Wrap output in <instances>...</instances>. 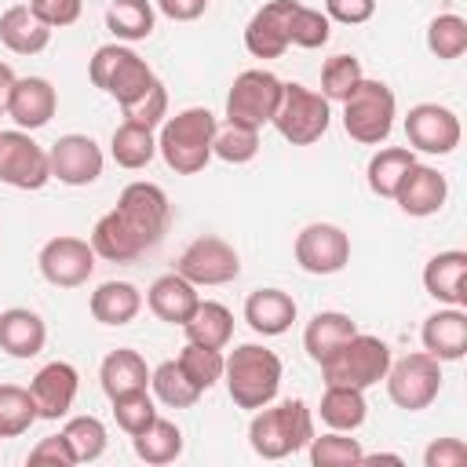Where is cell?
Segmentation results:
<instances>
[{
  "label": "cell",
  "mask_w": 467,
  "mask_h": 467,
  "mask_svg": "<svg viewBox=\"0 0 467 467\" xmlns=\"http://www.w3.org/2000/svg\"><path fill=\"white\" fill-rule=\"evenodd\" d=\"M314 438V412L303 398H285L255 409L248 423V445L263 460H285L299 449H306Z\"/></svg>",
  "instance_id": "cell-1"
},
{
  "label": "cell",
  "mask_w": 467,
  "mask_h": 467,
  "mask_svg": "<svg viewBox=\"0 0 467 467\" xmlns=\"http://www.w3.org/2000/svg\"><path fill=\"white\" fill-rule=\"evenodd\" d=\"M215 113L204 106L179 109L175 117H164L157 131V153L175 175H197L212 161V139H215Z\"/></svg>",
  "instance_id": "cell-2"
},
{
  "label": "cell",
  "mask_w": 467,
  "mask_h": 467,
  "mask_svg": "<svg viewBox=\"0 0 467 467\" xmlns=\"http://www.w3.org/2000/svg\"><path fill=\"white\" fill-rule=\"evenodd\" d=\"M281 358L263 347V343H241L226 354L223 365V379H226V394L237 409H263L277 398L281 390Z\"/></svg>",
  "instance_id": "cell-3"
},
{
  "label": "cell",
  "mask_w": 467,
  "mask_h": 467,
  "mask_svg": "<svg viewBox=\"0 0 467 467\" xmlns=\"http://www.w3.org/2000/svg\"><path fill=\"white\" fill-rule=\"evenodd\" d=\"M88 77H91V84L99 91H106L109 99H117V106L135 102L157 80V73L150 69V62L135 47H128L120 40L95 47V55L88 58Z\"/></svg>",
  "instance_id": "cell-4"
},
{
  "label": "cell",
  "mask_w": 467,
  "mask_h": 467,
  "mask_svg": "<svg viewBox=\"0 0 467 467\" xmlns=\"http://www.w3.org/2000/svg\"><path fill=\"white\" fill-rule=\"evenodd\" d=\"M343 131L361 142V146H379L387 142V135L394 131V117H398V95L390 91V84L365 77L343 102Z\"/></svg>",
  "instance_id": "cell-5"
},
{
  "label": "cell",
  "mask_w": 467,
  "mask_h": 467,
  "mask_svg": "<svg viewBox=\"0 0 467 467\" xmlns=\"http://www.w3.org/2000/svg\"><path fill=\"white\" fill-rule=\"evenodd\" d=\"M270 124L277 128V135L285 142L314 146L332 124V102L321 91H314V88H306L299 80H288L281 88V102H277V113H274Z\"/></svg>",
  "instance_id": "cell-6"
},
{
  "label": "cell",
  "mask_w": 467,
  "mask_h": 467,
  "mask_svg": "<svg viewBox=\"0 0 467 467\" xmlns=\"http://www.w3.org/2000/svg\"><path fill=\"white\" fill-rule=\"evenodd\" d=\"M390 347L379 339V336H368V332H354L321 368V379L325 383H343V387H358V390H368L376 387L387 368H390Z\"/></svg>",
  "instance_id": "cell-7"
},
{
  "label": "cell",
  "mask_w": 467,
  "mask_h": 467,
  "mask_svg": "<svg viewBox=\"0 0 467 467\" xmlns=\"http://www.w3.org/2000/svg\"><path fill=\"white\" fill-rule=\"evenodd\" d=\"M281 88H285V80H277L270 69L237 73L230 91H226V120L259 131L263 124L274 120L277 102H281Z\"/></svg>",
  "instance_id": "cell-8"
},
{
  "label": "cell",
  "mask_w": 467,
  "mask_h": 467,
  "mask_svg": "<svg viewBox=\"0 0 467 467\" xmlns=\"http://www.w3.org/2000/svg\"><path fill=\"white\" fill-rule=\"evenodd\" d=\"M383 383H387V394H390V401H394L398 409L420 412V409H427V405L438 398V390H441V361L431 358L427 350L405 354V358L390 361Z\"/></svg>",
  "instance_id": "cell-9"
},
{
  "label": "cell",
  "mask_w": 467,
  "mask_h": 467,
  "mask_svg": "<svg viewBox=\"0 0 467 467\" xmlns=\"http://www.w3.org/2000/svg\"><path fill=\"white\" fill-rule=\"evenodd\" d=\"M175 270L186 281H193L197 288H215V285H230L241 274V255L226 237L204 234V237H193L182 248Z\"/></svg>",
  "instance_id": "cell-10"
},
{
  "label": "cell",
  "mask_w": 467,
  "mask_h": 467,
  "mask_svg": "<svg viewBox=\"0 0 467 467\" xmlns=\"http://www.w3.org/2000/svg\"><path fill=\"white\" fill-rule=\"evenodd\" d=\"M117 212L146 248H157L171 226V201L157 182H128L117 197Z\"/></svg>",
  "instance_id": "cell-11"
},
{
  "label": "cell",
  "mask_w": 467,
  "mask_h": 467,
  "mask_svg": "<svg viewBox=\"0 0 467 467\" xmlns=\"http://www.w3.org/2000/svg\"><path fill=\"white\" fill-rule=\"evenodd\" d=\"M292 252H296L299 270H306L314 277H328L350 263V234L336 223H306L296 234Z\"/></svg>",
  "instance_id": "cell-12"
},
{
  "label": "cell",
  "mask_w": 467,
  "mask_h": 467,
  "mask_svg": "<svg viewBox=\"0 0 467 467\" xmlns=\"http://www.w3.org/2000/svg\"><path fill=\"white\" fill-rule=\"evenodd\" d=\"M405 139H409V150H412V153L445 157V153H452V150L460 146L463 128H460V117H456L449 106L416 102V106L405 113Z\"/></svg>",
  "instance_id": "cell-13"
},
{
  "label": "cell",
  "mask_w": 467,
  "mask_h": 467,
  "mask_svg": "<svg viewBox=\"0 0 467 467\" xmlns=\"http://www.w3.org/2000/svg\"><path fill=\"white\" fill-rule=\"evenodd\" d=\"M51 179L47 150L22 128L0 131V182L15 190H40Z\"/></svg>",
  "instance_id": "cell-14"
},
{
  "label": "cell",
  "mask_w": 467,
  "mask_h": 467,
  "mask_svg": "<svg viewBox=\"0 0 467 467\" xmlns=\"http://www.w3.org/2000/svg\"><path fill=\"white\" fill-rule=\"evenodd\" d=\"M95 259L99 255H95L91 241L73 237V234H58V237L44 241V248L36 255V266H40L47 285H55V288H80L95 274Z\"/></svg>",
  "instance_id": "cell-15"
},
{
  "label": "cell",
  "mask_w": 467,
  "mask_h": 467,
  "mask_svg": "<svg viewBox=\"0 0 467 467\" xmlns=\"http://www.w3.org/2000/svg\"><path fill=\"white\" fill-rule=\"evenodd\" d=\"M47 164H51V179H58L66 186H91L102 175L106 157H102V146L91 135L69 131V135H58L51 142Z\"/></svg>",
  "instance_id": "cell-16"
},
{
  "label": "cell",
  "mask_w": 467,
  "mask_h": 467,
  "mask_svg": "<svg viewBox=\"0 0 467 467\" xmlns=\"http://www.w3.org/2000/svg\"><path fill=\"white\" fill-rule=\"evenodd\" d=\"M299 0H270L263 4L248 26H244V47L252 58H281L292 40H288V22H292V11H296Z\"/></svg>",
  "instance_id": "cell-17"
},
{
  "label": "cell",
  "mask_w": 467,
  "mask_h": 467,
  "mask_svg": "<svg viewBox=\"0 0 467 467\" xmlns=\"http://www.w3.org/2000/svg\"><path fill=\"white\" fill-rule=\"evenodd\" d=\"M77 390H80V372L69 361H47L29 379V394L36 401V416L40 420H62V416H69V409L77 401Z\"/></svg>",
  "instance_id": "cell-18"
},
{
  "label": "cell",
  "mask_w": 467,
  "mask_h": 467,
  "mask_svg": "<svg viewBox=\"0 0 467 467\" xmlns=\"http://www.w3.org/2000/svg\"><path fill=\"white\" fill-rule=\"evenodd\" d=\"M58 109V91L47 77H18L7 102H4V117H11L22 131H36L44 128Z\"/></svg>",
  "instance_id": "cell-19"
},
{
  "label": "cell",
  "mask_w": 467,
  "mask_h": 467,
  "mask_svg": "<svg viewBox=\"0 0 467 467\" xmlns=\"http://www.w3.org/2000/svg\"><path fill=\"white\" fill-rule=\"evenodd\" d=\"M445 197H449V179H445L438 168L416 161V164L405 171V179H401V186L394 190L390 201H398V208H401L405 215L427 219V215H438V212H441Z\"/></svg>",
  "instance_id": "cell-20"
},
{
  "label": "cell",
  "mask_w": 467,
  "mask_h": 467,
  "mask_svg": "<svg viewBox=\"0 0 467 467\" xmlns=\"http://www.w3.org/2000/svg\"><path fill=\"white\" fill-rule=\"evenodd\" d=\"M423 288L445 306H467V252L449 248L431 255L423 266Z\"/></svg>",
  "instance_id": "cell-21"
},
{
  "label": "cell",
  "mask_w": 467,
  "mask_h": 467,
  "mask_svg": "<svg viewBox=\"0 0 467 467\" xmlns=\"http://www.w3.org/2000/svg\"><path fill=\"white\" fill-rule=\"evenodd\" d=\"M420 343L438 361H460L467 354V314H463V306L434 310L420 328Z\"/></svg>",
  "instance_id": "cell-22"
},
{
  "label": "cell",
  "mask_w": 467,
  "mask_h": 467,
  "mask_svg": "<svg viewBox=\"0 0 467 467\" xmlns=\"http://www.w3.org/2000/svg\"><path fill=\"white\" fill-rule=\"evenodd\" d=\"M197 303H201L197 285L186 281L179 270L161 274V277L146 288V306L153 310V317H161V321H168V325H179V328L190 321V314L197 310Z\"/></svg>",
  "instance_id": "cell-23"
},
{
  "label": "cell",
  "mask_w": 467,
  "mask_h": 467,
  "mask_svg": "<svg viewBox=\"0 0 467 467\" xmlns=\"http://www.w3.org/2000/svg\"><path fill=\"white\" fill-rule=\"evenodd\" d=\"M296 314H299L296 299L281 288H255L244 299V321L259 336H285L292 328Z\"/></svg>",
  "instance_id": "cell-24"
},
{
  "label": "cell",
  "mask_w": 467,
  "mask_h": 467,
  "mask_svg": "<svg viewBox=\"0 0 467 467\" xmlns=\"http://www.w3.org/2000/svg\"><path fill=\"white\" fill-rule=\"evenodd\" d=\"M47 343V325L29 306H7L0 314V350L11 358H36Z\"/></svg>",
  "instance_id": "cell-25"
},
{
  "label": "cell",
  "mask_w": 467,
  "mask_h": 467,
  "mask_svg": "<svg viewBox=\"0 0 467 467\" xmlns=\"http://www.w3.org/2000/svg\"><path fill=\"white\" fill-rule=\"evenodd\" d=\"M91 248L99 259L106 263H135L139 255H146L150 248L142 244V237L120 219L117 208H109L106 215H99V223L91 226Z\"/></svg>",
  "instance_id": "cell-26"
},
{
  "label": "cell",
  "mask_w": 467,
  "mask_h": 467,
  "mask_svg": "<svg viewBox=\"0 0 467 467\" xmlns=\"http://www.w3.org/2000/svg\"><path fill=\"white\" fill-rule=\"evenodd\" d=\"M0 44L15 55H40L51 44V26L40 22L29 4H11L0 15Z\"/></svg>",
  "instance_id": "cell-27"
},
{
  "label": "cell",
  "mask_w": 467,
  "mask_h": 467,
  "mask_svg": "<svg viewBox=\"0 0 467 467\" xmlns=\"http://www.w3.org/2000/svg\"><path fill=\"white\" fill-rule=\"evenodd\" d=\"M88 310L99 325H109V328H120V325H131L142 310V292L131 285V281H102L91 299H88Z\"/></svg>",
  "instance_id": "cell-28"
},
{
  "label": "cell",
  "mask_w": 467,
  "mask_h": 467,
  "mask_svg": "<svg viewBox=\"0 0 467 467\" xmlns=\"http://www.w3.org/2000/svg\"><path fill=\"white\" fill-rule=\"evenodd\" d=\"M354 332H358V325L350 321V314H343V310H317L306 321V328H303V350L310 354L314 365H325Z\"/></svg>",
  "instance_id": "cell-29"
},
{
  "label": "cell",
  "mask_w": 467,
  "mask_h": 467,
  "mask_svg": "<svg viewBox=\"0 0 467 467\" xmlns=\"http://www.w3.org/2000/svg\"><path fill=\"white\" fill-rule=\"evenodd\" d=\"M99 383H102L106 398H117V394H128V390H142V387H150V365H146V358L139 350L117 347V350H109L102 358Z\"/></svg>",
  "instance_id": "cell-30"
},
{
  "label": "cell",
  "mask_w": 467,
  "mask_h": 467,
  "mask_svg": "<svg viewBox=\"0 0 467 467\" xmlns=\"http://www.w3.org/2000/svg\"><path fill=\"white\" fill-rule=\"evenodd\" d=\"M317 416H321V423H325L328 431H347V434H354V431L365 423V416H368L365 390L343 387V383H325Z\"/></svg>",
  "instance_id": "cell-31"
},
{
  "label": "cell",
  "mask_w": 467,
  "mask_h": 467,
  "mask_svg": "<svg viewBox=\"0 0 467 467\" xmlns=\"http://www.w3.org/2000/svg\"><path fill=\"white\" fill-rule=\"evenodd\" d=\"M157 26V7L153 0H113L106 7V29L113 33V40L120 44H135L146 40Z\"/></svg>",
  "instance_id": "cell-32"
},
{
  "label": "cell",
  "mask_w": 467,
  "mask_h": 467,
  "mask_svg": "<svg viewBox=\"0 0 467 467\" xmlns=\"http://www.w3.org/2000/svg\"><path fill=\"white\" fill-rule=\"evenodd\" d=\"M109 157L128 171L146 168L157 157V131L142 128V124H131V120H120L113 128V139H109Z\"/></svg>",
  "instance_id": "cell-33"
},
{
  "label": "cell",
  "mask_w": 467,
  "mask_h": 467,
  "mask_svg": "<svg viewBox=\"0 0 467 467\" xmlns=\"http://www.w3.org/2000/svg\"><path fill=\"white\" fill-rule=\"evenodd\" d=\"M182 332H186L190 343L226 350V343L234 336V314H230V306H223L215 299H201L197 310L190 314V321L182 325Z\"/></svg>",
  "instance_id": "cell-34"
},
{
  "label": "cell",
  "mask_w": 467,
  "mask_h": 467,
  "mask_svg": "<svg viewBox=\"0 0 467 467\" xmlns=\"http://www.w3.org/2000/svg\"><path fill=\"white\" fill-rule=\"evenodd\" d=\"M131 449H135V456H139L142 463H150V467L175 463V460L182 456V431H179V423L157 416L142 434L131 438Z\"/></svg>",
  "instance_id": "cell-35"
},
{
  "label": "cell",
  "mask_w": 467,
  "mask_h": 467,
  "mask_svg": "<svg viewBox=\"0 0 467 467\" xmlns=\"http://www.w3.org/2000/svg\"><path fill=\"white\" fill-rule=\"evenodd\" d=\"M416 164V153L409 146H383L368 157V168H365V182L376 197H394V190L401 186L405 171Z\"/></svg>",
  "instance_id": "cell-36"
},
{
  "label": "cell",
  "mask_w": 467,
  "mask_h": 467,
  "mask_svg": "<svg viewBox=\"0 0 467 467\" xmlns=\"http://www.w3.org/2000/svg\"><path fill=\"white\" fill-rule=\"evenodd\" d=\"M150 390L168 409H190L201 398V390L186 379V372L179 368V361H161L157 368H150Z\"/></svg>",
  "instance_id": "cell-37"
},
{
  "label": "cell",
  "mask_w": 467,
  "mask_h": 467,
  "mask_svg": "<svg viewBox=\"0 0 467 467\" xmlns=\"http://www.w3.org/2000/svg\"><path fill=\"white\" fill-rule=\"evenodd\" d=\"M36 401L29 387L0 383V438H18L36 423Z\"/></svg>",
  "instance_id": "cell-38"
},
{
  "label": "cell",
  "mask_w": 467,
  "mask_h": 467,
  "mask_svg": "<svg viewBox=\"0 0 467 467\" xmlns=\"http://www.w3.org/2000/svg\"><path fill=\"white\" fill-rule=\"evenodd\" d=\"M175 361H179V368L186 372V379L204 394V390H212V387L223 379L226 354H223L219 347H201V343H190V339H186V347H182V354H179Z\"/></svg>",
  "instance_id": "cell-39"
},
{
  "label": "cell",
  "mask_w": 467,
  "mask_h": 467,
  "mask_svg": "<svg viewBox=\"0 0 467 467\" xmlns=\"http://www.w3.org/2000/svg\"><path fill=\"white\" fill-rule=\"evenodd\" d=\"M310 463L314 467H358L365 449L358 438H350L347 431H325L310 438Z\"/></svg>",
  "instance_id": "cell-40"
},
{
  "label": "cell",
  "mask_w": 467,
  "mask_h": 467,
  "mask_svg": "<svg viewBox=\"0 0 467 467\" xmlns=\"http://www.w3.org/2000/svg\"><path fill=\"white\" fill-rule=\"evenodd\" d=\"M62 434H66V441H69L77 463L99 460V456L106 452V441H109L106 423H102L99 416H69L66 427H62Z\"/></svg>",
  "instance_id": "cell-41"
},
{
  "label": "cell",
  "mask_w": 467,
  "mask_h": 467,
  "mask_svg": "<svg viewBox=\"0 0 467 467\" xmlns=\"http://www.w3.org/2000/svg\"><path fill=\"white\" fill-rule=\"evenodd\" d=\"M113 401V420H117V427L128 434V438H135V434H142L153 420H157V398L142 387V390H128V394H117V398H109Z\"/></svg>",
  "instance_id": "cell-42"
},
{
  "label": "cell",
  "mask_w": 467,
  "mask_h": 467,
  "mask_svg": "<svg viewBox=\"0 0 467 467\" xmlns=\"http://www.w3.org/2000/svg\"><path fill=\"white\" fill-rule=\"evenodd\" d=\"M259 153V131L244 128V124H219L215 139H212V157L226 161V164H248Z\"/></svg>",
  "instance_id": "cell-43"
},
{
  "label": "cell",
  "mask_w": 467,
  "mask_h": 467,
  "mask_svg": "<svg viewBox=\"0 0 467 467\" xmlns=\"http://www.w3.org/2000/svg\"><path fill=\"white\" fill-rule=\"evenodd\" d=\"M427 47H431V55H438L445 62L460 58L467 51V18H460L452 11L431 18V26H427Z\"/></svg>",
  "instance_id": "cell-44"
},
{
  "label": "cell",
  "mask_w": 467,
  "mask_h": 467,
  "mask_svg": "<svg viewBox=\"0 0 467 467\" xmlns=\"http://www.w3.org/2000/svg\"><path fill=\"white\" fill-rule=\"evenodd\" d=\"M361 80H365V69H361V62L354 55H332L321 66V95L328 102H343Z\"/></svg>",
  "instance_id": "cell-45"
},
{
  "label": "cell",
  "mask_w": 467,
  "mask_h": 467,
  "mask_svg": "<svg viewBox=\"0 0 467 467\" xmlns=\"http://www.w3.org/2000/svg\"><path fill=\"white\" fill-rule=\"evenodd\" d=\"M328 36H332V22H328V15H325V11H317V7L296 4L292 22H288V40H292L296 47L314 51V47H325V44H328Z\"/></svg>",
  "instance_id": "cell-46"
},
{
  "label": "cell",
  "mask_w": 467,
  "mask_h": 467,
  "mask_svg": "<svg viewBox=\"0 0 467 467\" xmlns=\"http://www.w3.org/2000/svg\"><path fill=\"white\" fill-rule=\"evenodd\" d=\"M120 109H124V120L157 131V128L164 124V117H168V91H164L161 80H153L146 95H139L135 102H128V106H120Z\"/></svg>",
  "instance_id": "cell-47"
},
{
  "label": "cell",
  "mask_w": 467,
  "mask_h": 467,
  "mask_svg": "<svg viewBox=\"0 0 467 467\" xmlns=\"http://www.w3.org/2000/svg\"><path fill=\"white\" fill-rule=\"evenodd\" d=\"M33 7V15L40 22H47L51 29H62V26H73L84 11V0H26Z\"/></svg>",
  "instance_id": "cell-48"
},
{
  "label": "cell",
  "mask_w": 467,
  "mask_h": 467,
  "mask_svg": "<svg viewBox=\"0 0 467 467\" xmlns=\"http://www.w3.org/2000/svg\"><path fill=\"white\" fill-rule=\"evenodd\" d=\"M29 463H55V467H73V463H77V456H73V449H69L66 434L58 431V434H47V438H40V441L29 449Z\"/></svg>",
  "instance_id": "cell-49"
},
{
  "label": "cell",
  "mask_w": 467,
  "mask_h": 467,
  "mask_svg": "<svg viewBox=\"0 0 467 467\" xmlns=\"http://www.w3.org/2000/svg\"><path fill=\"white\" fill-rule=\"evenodd\" d=\"M467 463V445L460 438H438L423 449V467H463Z\"/></svg>",
  "instance_id": "cell-50"
},
{
  "label": "cell",
  "mask_w": 467,
  "mask_h": 467,
  "mask_svg": "<svg viewBox=\"0 0 467 467\" xmlns=\"http://www.w3.org/2000/svg\"><path fill=\"white\" fill-rule=\"evenodd\" d=\"M325 15H328V22L361 26L376 15V0H325Z\"/></svg>",
  "instance_id": "cell-51"
},
{
  "label": "cell",
  "mask_w": 467,
  "mask_h": 467,
  "mask_svg": "<svg viewBox=\"0 0 467 467\" xmlns=\"http://www.w3.org/2000/svg\"><path fill=\"white\" fill-rule=\"evenodd\" d=\"M153 7L171 22H193L208 11V0H153Z\"/></svg>",
  "instance_id": "cell-52"
},
{
  "label": "cell",
  "mask_w": 467,
  "mask_h": 467,
  "mask_svg": "<svg viewBox=\"0 0 467 467\" xmlns=\"http://www.w3.org/2000/svg\"><path fill=\"white\" fill-rule=\"evenodd\" d=\"M15 80H18V77H15V69H11L7 62H0V106L7 102V95H11V88H15Z\"/></svg>",
  "instance_id": "cell-53"
},
{
  "label": "cell",
  "mask_w": 467,
  "mask_h": 467,
  "mask_svg": "<svg viewBox=\"0 0 467 467\" xmlns=\"http://www.w3.org/2000/svg\"><path fill=\"white\" fill-rule=\"evenodd\" d=\"M361 463H401V456H394V452H376V456H361Z\"/></svg>",
  "instance_id": "cell-54"
},
{
  "label": "cell",
  "mask_w": 467,
  "mask_h": 467,
  "mask_svg": "<svg viewBox=\"0 0 467 467\" xmlns=\"http://www.w3.org/2000/svg\"><path fill=\"white\" fill-rule=\"evenodd\" d=\"M0 117H4V106H0Z\"/></svg>",
  "instance_id": "cell-55"
}]
</instances>
